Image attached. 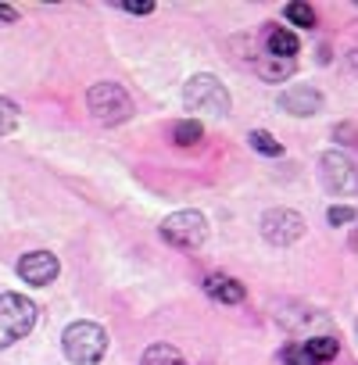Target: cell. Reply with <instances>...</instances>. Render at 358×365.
Returning <instances> with one entry per match:
<instances>
[{"label": "cell", "instance_id": "obj_1", "mask_svg": "<svg viewBox=\"0 0 358 365\" xmlns=\"http://www.w3.org/2000/svg\"><path fill=\"white\" fill-rule=\"evenodd\" d=\"M61 347L72 365H97L108 351V333L97 322H72L61 336Z\"/></svg>", "mask_w": 358, "mask_h": 365}, {"label": "cell", "instance_id": "obj_11", "mask_svg": "<svg viewBox=\"0 0 358 365\" xmlns=\"http://www.w3.org/2000/svg\"><path fill=\"white\" fill-rule=\"evenodd\" d=\"M140 365H187V358H183V351L172 347V344H150L143 351Z\"/></svg>", "mask_w": 358, "mask_h": 365}, {"label": "cell", "instance_id": "obj_9", "mask_svg": "<svg viewBox=\"0 0 358 365\" xmlns=\"http://www.w3.org/2000/svg\"><path fill=\"white\" fill-rule=\"evenodd\" d=\"M280 108L297 115V118H308L322 108V93L315 86H290L287 93H280Z\"/></svg>", "mask_w": 358, "mask_h": 365}, {"label": "cell", "instance_id": "obj_6", "mask_svg": "<svg viewBox=\"0 0 358 365\" xmlns=\"http://www.w3.org/2000/svg\"><path fill=\"white\" fill-rule=\"evenodd\" d=\"M322 182L333 197H354L358 194V165L347 154L329 150V154H322Z\"/></svg>", "mask_w": 358, "mask_h": 365}, {"label": "cell", "instance_id": "obj_22", "mask_svg": "<svg viewBox=\"0 0 358 365\" xmlns=\"http://www.w3.org/2000/svg\"><path fill=\"white\" fill-rule=\"evenodd\" d=\"M11 22H19V11L11 4H0V26H11Z\"/></svg>", "mask_w": 358, "mask_h": 365}, {"label": "cell", "instance_id": "obj_13", "mask_svg": "<svg viewBox=\"0 0 358 365\" xmlns=\"http://www.w3.org/2000/svg\"><path fill=\"white\" fill-rule=\"evenodd\" d=\"M258 72H262L269 83H283L287 76H294V61H290V58H262V61H258Z\"/></svg>", "mask_w": 358, "mask_h": 365}, {"label": "cell", "instance_id": "obj_7", "mask_svg": "<svg viewBox=\"0 0 358 365\" xmlns=\"http://www.w3.org/2000/svg\"><path fill=\"white\" fill-rule=\"evenodd\" d=\"M301 233H305V219H301L294 208H272V212H265V219H262V237H265L272 247H287V244L301 240Z\"/></svg>", "mask_w": 358, "mask_h": 365}, {"label": "cell", "instance_id": "obj_20", "mask_svg": "<svg viewBox=\"0 0 358 365\" xmlns=\"http://www.w3.org/2000/svg\"><path fill=\"white\" fill-rule=\"evenodd\" d=\"M287 365H319L305 347H287Z\"/></svg>", "mask_w": 358, "mask_h": 365}, {"label": "cell", "instance_id": "obj_2", "mask_svg": "<svg viewBox=\"0 0 358 365\" xmlns=\"http://www.w3.org/2000/svg\"><path fill=\"white\" fill-rule=\"evenodd\" d=\"M36 326V304L22 294H0V351L29 336Z\"/></svg>", "mask_w": 358, "mask_h": 365}, {"label": "cell", "instance_id": "obj_14", "mask_svg": "<svg viewBox=\"0 0 358 365\" xmlns=\"http://www.w3.org/2000/svg\"><path fill=\"white\" fill-rule=\"evenodd\" d=\"M201 136H205V129H201V122H194V118H183V122L172 125V140H175L179 147H194Z\"/></svg>", "mask_w": 358, "mask_h": 365}, {"label": "cell", "instance_id": "obj_21", "mask_svg": "<svg viewBox=\"0 0 358 365\" xmlns=\"http://www.w3.org/2000/svg\"><path fill=\"white\" fill-rule=\"evenodd\" d=\"M122 11H129V15H150V11H154V4H150V0H143V4H140V0H126Z\"/></svg>", "mask_w": 358, "mask_h": 365}, {"label": "cell", "instance_id": "obj_8", "mask_svg": "<svg viewBox=\"0 0 358 365\" xmlns=\"http://www.w3.org/2000/svg\"><path fill=\"white\" fill-rule=\"evenodd\" d=\"M58 272H61V265H58V258H54L51 251H29V255H22V262H19V276H22L29 287H47V283L58 279Z\"/></svg>", "mask_w": 358, "mask_h": 365}, {"label": "cell", "instance_id": "obj_17", "mask_svg": "<svg viewBox=\"0 0 358 365\" xmlns=\"http://www.w3.org/2000/svg\"><path fill=\"white\" fill-rule=\"evenodd\" d=\"M287 22L301 26V29H312L315 26V11L308 4H301V0H294V4H287Z\"/></svg>", "mask_w": 358, "mask_h": 365}, {"label": "cell", "instance_id": "obj_16", "mask_svg": "<svg viewBox=\"0 0 358 365\" xmlns=\"http://www.w3.org/2000/svg\"><path fill=\"white\" fill-rule=\"evenodd\" d=\"M305 351H308L315 361H329V358H337V340H333V336H315V340L305 344Z\"/></svg>", "mask_w": 358, "mask_h": 365}, {"label": "cell", "instance_id": "obj_4", "mask_svg": "<svg viewBox=\"0 0 358 365\" xmlns=\"http://www.w3.org/2000/svg\"><path fill=\"white\" fill-rule=\"evenodd\" d=\"M183 104L190 111H205V115H226L230 111V90L215 79V76H194L183 90Z\"/></svg>", "mask_w": 358, "mask_h": 365}, {"label": "cell", "instance_id": "obj_3", "mask_svg": "<svg viewBox=\"0 0 358 365\" xmlns=\"http://www.w3.org/2000/svg\"><path fill=\"white\" fill-rule=\"evenodd\" d=\"M86 108L104 125H118V122H126L133 115V101H129V93L118 83H97V86H90L86 90Z\"/></svg>", "mask_w": 358, "mask_h": 365}, {"label": "cell", "instance_id": "obj_5", "mask_svg": "<svg viewBox=\"0 0 358 365\" xmlns=\"http://www.w3.org/2000/svg\"><path fill=\"white\" fill-rule=\"evenodd\" d=\"M161 237L172 244V247H183V251H194L208 240V222L201 212H175L161 222Z\"/></svg>", "mask_w": 358, "mask_h": 365}, {"label": "cell", "instance_id": "obj_23", "mask_svg": "<svg viewBox=\"0 0 358 365\" xmlns=\"http://www.w3.org/2000/svg\"><path fill=\"white\" fill-rule=\"evenodd\" d=\"M351 65H354V72H358V51H354V54H351Z\"/></svg>", "mask_w": 358, "mask_h": 365}, {"label": "cell", "instance_id": "obj_18", "mask_svg": "<svg viewBox=\"0 0 358 365\" xmlns=\"http://www.w3.org/2000/svg\"><path fill=\"white\" fill-rule=\"evenodd\" d=\"M15 125H19V108L8 97H0V136L15 133Z\"/></svg>", "mask_w": 358, "mask_h": 365}, {"label": "cell", "instance_id": "obj_12", "mask_svg": "<svg viewBox=\"0 0 358 365\" xmlns=\"http://www.w3.org/2000/svg\"><path fill=\"white\" fill-rule=\"evenodd\" d=\"M297 51H301V43L290 29H272L269 33V58H290L294 61Z\"/></svg>", "mask_w": 358, "mask_h": 365}, {"label": "cell", "instance_id": "obj_10", "mask_svg": "<svg viewBox=\"0 0 358 365\" xmlns=\"http://www.w3.org/2000/svg\"><path fill=\"white\" fill-rule=\"evenodd\" d=\"M205 290H208V297L219 301V304H240V301L247 297L244 283H237L233 276H219V272L205 279Z\"/></svg>", "mask_w": 358, "mask_h": 365}, {"label": "cell", "instance_id": "obj_19", "mask_svg": "<svg viewBox=\"0 0 358 365\" xmlns=\"http://www.w3.org/2000/svg\"><path fill=\"white\" fill-rule=\"evenodd\" d=\"M326 219H329L333 226H351V222H354V208H347V205H333Z\"/></svg>", "mask_w": 358, "mask_h": 365}, {"label": "cell", "instance_id": "obj_15", "mask_svg": "<svg viewBox=\"0 0 358 365\" xmlns=\"http://www.w3.org/2000/svg\"><path fill=\"white\" fill-rule=\"evenodd\" d=\"M247 140H251V147H255L258 154H269V158H280V154H283V143H280L272 133H265V129H255Z\"/></svg>", "mask_w": 358, "mask_h": 365}]
</instances>
